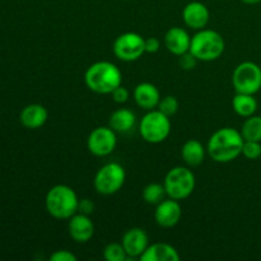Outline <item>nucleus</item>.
<instances>
[{"mask_svg": "<svg viewBox=\"0 0 261 261\" xmlns=\"http://www.w3.org/2000/svg\"><path fill=\"white\" fill-rule=\"evenodd\" d=\"M244 143L241 132L229 126L221 127L209 138L206 152L216 162L228 163L242 154Z\"/></svg>", "mask_w": 261, "mask_h": 261, "instance_id": "1", "label": "nucleus"}, {"mask_svg": "<svg viewBox=\"0 0 261 261\" xmlns=\"http://www.w3.org/2000/svg\"><path fill=\"white\" fill-rule=\"evenodd\" d=\"M86 86L98 94H111L115 88L121 86V70L110 61H97L88 66L84 74Z\"/></svg>", "mask_w": 261, "mask_h": 261, "instance_id": "2", "label": "nucleus"}, {"mask_svg": "<svg viewBox=\"0 0 261 261\" xmlns=\"http://www.w3.org/2000/svg\"><path fill=\"white\" fill-rule=\"evenodd\" d=\"M78 204L75 191L68 185H55L46 194V211L56 219L71 218L78 213Z\"/></svg>", "mask_w": 261, "mask_h": 261, "instance_id": "3", "label": "nucleus"}, {"mask_svg": "<svg viewBox=\"0 0 261 261\" xmlns=\"http://www.w3.org/2000/svg\"><path fill=\"white\" fill-rule=\"evenodd\" d=\"M224 48H226V42L221 33L203 28L191 37L189 51L199 61H213L223 55Z\"/></svg>", "mask_w": 261, "mask_h": 261, "instance_id": "4", "label": "nucleus"}, {"mask_svg": "<svg viewBox=\"0 0 261 261\" xmlns=\"http://www.w3.org/2000/svg\"><path fill=\"white\" fill-rule=\"evenodd\" d=\"M195 185L196 180L193 171L182 166L171 168L163 182L168 198L178 201L189 198L195 190Z\"/></svg>", "mask_w": 261, "mask_h": 261, "instance_id": "5", "label": "nucleus"}, {"mask_svg": "<svg viewBox=\"0 0 261 261\" xmlns=\"http://www.w3.org/2000/svg\"><path fill=\"white\" fill-rule=\"evenodd\" d=\"M139 132L143 139L150 144L165 142L171 133V120L160 110H150L143 116L139 124Z\"/></svg>", "mask_w": 261, "mask_h": 261, "instance_id": "6", "label": "nucleus"}, {"mask_svg": "<svg viewBox=\"0 0 261 261\" xmlns=\"http://www.w3.org/2000/svg\"><path fill=\"white\" fill-rule=\"evenodd\" d=\"M126 172L120 163L110 162L102 166L94 176V189L101 195H114L121 190Z\"/></svg>", "mask_w": 261, "mask_h": 261, "instance_id": "7", "label": "nucleus"}, {"mask_svg": "<svg viewBox=\"0 0 261 261\" xmlns=\"http://www.w3.org/2000/svg\"><path fill=\"white\" fill-rule=\"evenodd\" d=\"M232 84L236 93L256 94L261 89V68L252 61H244L234 68Z\"/></svg>", "mask_w": 261, "mask_h": 261, "instance_id": "8", "label": "nucleus"}, {"mask_svg": "<svg viewBox=\"0 0 261 261\" xmlns=\"http://www.w3.org/2000/svg\"><path fill=\"white\" fill-rule=\"evenodd\" d=\"M115 56L119 60L135 61L143 56L145 53V38L142 37L139 33L135 32H125L122 35L117 36L114 41L112 46Z\"/></svg>", "mask_w": 261, "mask_h": 261, "instance_id": "9", "label": "nucleus"}, {"mask_svg": "<svg viewBox=\"0 0 261 261\" xmlns=\"http://www.w3.org/2000/svg\"><path fill=\"white\" fill-rule=\"evenodd\" d=\"M117 133L110 126H98L93 129L87 139V148L96 157L111 154L117 144Z\"/></svg>", "mask_w": 261, "mask_h": 261, "instance_id": "10", "label": "nucleus"}, {"mask_svg": "<svg viewBox=\"0 0 261 261\" xmlns=\"http://www.w3.org/2000/svg\"><path fill=\"white\" fill-rule=\"evenodd\" d=\"M121 244L127 254V260H134L142 256L143 252L147 250V247L149 246V240L144 229L134 227L125 232Z\"/></svg>", "mask_w": 261, "mask_h": 261, "instance_id": "11", "label": "nucleus"}, {"mask_svg": "<svg viewBox=\"0 0 261 261\" xmlns=\"http://www.w3.org/2000/svg\"><path fill=\"white\" fill-rule=\"evenodd\" d=\"M182 217V209H181L178 200L175 199H165L157 205L154 212V219L157 224L162 228H172Z\"/></svg>", "mask_w": 261, "mask_h": 261, "instance_id": "12", "label": "nucleus"}, {"mask_svg": "<svg viewBox=\"0 0 261 261\" xmlns=\"http://www.w3.org/2000/svg\"><path fill=\"white\" fill-rule=\"evenodd\" d=\"M69 234L78 244H86L91 241L94 234V224L89 216L82 213H75L69 218L68 224Z\"/></svg>", "mask_w": 261, "mask_h": 261, "instance_id": "13", "label": "nucleus"}, {"mask_svg": "<svg viewBox=\"0 0 261 261\" xmlns=\"http://www.w3.org/2000/svg\"><path fill=\"white\" fill-rule=\"evenodd\" d=\"M211 13L205 4L200 2H191L186 4L182 10L184 22L191 30H203L206 27L209 22Z\"/></svg>", "mask_w": 261, "mask_h": 261, "instance_id": "14", "label": "nucleus"}, {"mask_svg": "<svg viewBox=\"0 0 261 261\" xmlns=\"http://www.w3.org/2000/svg\"><path fill=\"white\" fill-rule=\"evenodd\" d=\"M191 36L182 27H172L166 32L165 46L171 54L180 56L190 50Z\"/></svg>", "mask_w": 261, "mask_h": 261, "instance_id": "15", "label": "nucleus"}, {"mask_svg": "<svg viewBox=\"0 0 261 261\" xmlns=\"http://www.w3.org/2000/svg\"><path fill=\"white\" fill-rule=\"evenodd\" d=\"M133 96H134V99L138 106L140 109L145 110V111L157 109L161 99V93L157 87L152 83H148V82L138 84L134 88Z\"/></svg>", "mask_w": 261, "mask_h": 261, "instance_id": "16", "label": "nucleus"}, {"mask_svg": "<svg viewBox=\"0 0 261 261\" xmlns=\"http://www.w3.org/2000/svg\"><path fill=\"white\" fill-rule=\"evenodd\" d=\"M48 119V112L42 105L32 103L25 106L20 112L19 120L22 125L27 129H40L46 124Z\"/></svg>", "mask_w": 261, "mask_h": 261, "instance_id": "17", "label": "nucleus"}, {"mask_svg": "<svg viewBox=\"0 0 261 261\" xmlns=\"http://www.w3.org/2000/svg\"><path fill=\"white\" fill-rule=\"evenodd\" d=\"M139 259L142 261H178L180 255L172 245L157 242L149 245Z\"/></svg>", "mask_w": 261, "mask_h": 261, "instance_id": "18", "label": "nucleus"}, {"mask_svg": "<svg viewBox=\"0 0 261 261\" xmlns=\"http://www.w3.org/2000/svg\"><path fill=\"white\" fill-rule=\"evenodd\" d=\"M135 122H137V116L132 110L119 109L112 112L111 116H110L109 126L116 133L125 134L135 126Z\"/></svg>", "mask_w": 261, "mask_h": 261, "instance_id": "19", "label": "nucleus"}, {"mask_svg": "<svg viewBox=\"0 0 261 261\" xmlns=\"http://www.w3.org/2000/svg\"><path fill=\"white\" fill-rule=\"evenodd\" d=\"M205 150L206 149L204 148L203 143L196 139H190L185 142V144L181 148V155H182V160L186 165L196 167L204 162Z\"/></svg>", "mask_w": 261, "mask_h": 261, "instance_id": "20", "label": "nucleus"}, {"mask_svg": "<svg viewBox=\"0 0 261 261\" xmlns=\"http://www.w3.org/2000/svg\"><path fill=\"white\" fill-rule=\"evenodd\" d=\"M232 107L233 111L241 117H250L255 115L257 110V101L255 94L236 93L232 99Z\"/></svg>", "mask_w": 261, "mask_h": 261, "instance_id": "21", "label": "nucleus"}, {"mask_svg": "<svg viewBox=\"0 0 261 261\" xmlns=\"http://www.w3.org/2000/svg\"><path fill=\"white\" fill-rule=\"evenodd\" d=\"M241 134L245 140H254V142H261V116L246 117L244 125H242Z\"/></svg>", "mask_w": 261, "mask_h": 261, "instance_id": "22", "label": "nucleus"}, {"mask_svg": "<svg viewBox=\"0 0 261 261\" xmlns=\"http://www.w3.org/2000/svg\"><path fill=\"white\" fill-rule=\"evenodd\" d=\"M167 195L165 186L158 182H152L147 185L143 190V199L147 204L150 205H158L162 200H165V196Z\"/></svg>", "mask_w": 261, "mask_h": 261, "instance_id": "23", "label": "nucleus"}, {"mask_svg": "<svg viewBox=\"0 0 261 261\" xmlns=\"http://www.w3.org/2000/svg\"><path fill=\"white\" fill-rule=\"evenodd\" d=\"M103 257L107 261H126L127 254L125 251L122 244L119 242H111L107 245L103 250Z\"/></svg>", "mask_w": 261, "mask_h": 261, "instance_id": "24", "label": "nucleus"}, {"mask_svg": "<svg viewBox=\"0 0 261 261\" xmlns=\"http://www.w3.org/2000/svg\"><path fill=\"white\" fill-rule=\"evenodd\" d=\"M178 101L176 97L173 96H166L163 98L160 99V103H158L157 110H160L162 114H165L166 116L171 117L178 111Z\"/></svg>", "mask_w": 261, "mask_h": 261, "instance_id": "25", "label": "nucleus"}, {"mask_svg": "<svg viewBox=\"0 0 261 261\" xmlns=\"http://www.w3.org/2000/svg\"><path fill=\"white\" fill-rule=\"evenodd\" d=\"M242 155L250 161L259 160L261 157V142L245 140L244 147H242Z\"/></svg>", "mask_w": 261, "mask_h": 261, "instance_id": "26", "label": "nucleus"}, {"mask_svg": "<svg viewBox=\"0 0 261 261\" xmlns=\"http://www.w3.org/2000/svg\"><path fill=\"white\" fill-rule=\"evenodd\" d=\"M198 59H196L190 51L178 56V65H180V68H182L184 70H193L196 66V63H198Z\"/></svg>", "mask_w": 261, "mask_h": 261, "instance_id": "27", "label": "nucleus"}, {"mask_svg": "<svg viewBox=\"0 0 261 261\" xmlns=\"http://www.w3.org/2000/svg\"><path fill=\"white\" fill-rule=\"evenodd\" d=\"M111 96H112V99H114L116 103L121 105V103H125V102L129 99L130 92L129 89L125 88L124 86H119L117 88H115L114 91H112Z\"/></svg>", "mask_w": 261, "mask_h": 261, "instance_id": "28", "label": "nucleus"}, {"mask_svg": "<svg viewBox=\"0 0 261 261\" xmlns=\"http://www.w3.org/2000/svg\"><path fill=\"white\" fill-rule=\"evenodd\" d=\"M51 261H76V256L68 250H59L50 256Z\"/></svg>", "mask_w": 261, "mask_h": 261, "instance_id": "29", "label": "nucleus"}, {"mask_svg": "<svg viewBox=\"0 0 261 261\" xmlns=\"http://www.w3.org/2000/svg\"><path fill=\"white\" fill-rule=\"evenodd\" d=\"M94 211V203L89 199H81L78 204V213L91 216Z\"/></svg>", "mask_w": 261, "mask_h": 261, "instance_id": "30", "label": "nucleus"}, {"mask_svg": "<svg viewBox=\"0 0 261 261\" xmlns=\"http://www.w3.org/2000/svg\"><path fill=\"white\" fill-rule=\"evenodd\" d=\"M161 48V41L157 37L145 38V53L155 54Z\"/></svg>", "mask_w": 261, "mask_h": 261, "instance_id": "31", "label": "nucleus"}, {"mask_svg": "<svg viewBox=\"0 0 261 261\" xmlns=\"http://www.w3.org/2000/svg\"><path fill=\"white\" fill-rule=\"evenodd\" d=\"M241 2H244L245 4L254 5V4H259V3H261V0H241Z\"/></svg>", "mask_w": 261, "mask_h": 261, "instance_id": "32", "label": "nucleus"}]
</instances>
